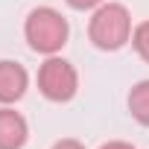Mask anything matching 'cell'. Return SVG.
<instances>
[{"mask_svg":"<svg viewBox=\"0 0 149 149\" xmlns=\"http://www.w3.org/2000/svg\"><path fill=\"white\" fill-rule=\"evenodd\" d=\"M53 149H85L79 140H73V137H64V140H58V143H53Z\"/></svg>","mask_w":149,"mask_h":149,"instance_id":"obj_9","label":"cell"},{"mask_svg":"<svg viewBox=\"0 0 149 149\" xmlns=\"http://www.w3.org/2000/svg\"><path fill=\"white\" fill-rule=\"evenodd\" d=\"M100 149H134V146L126 143V140H108V143H102Z\"/></svg>","mask_w":149,"mask_h":149,"instance_id":"obj_10","label":"cell"},{"mask_svg":"<svg viewBox=\"0 0 149 149\" xmlns=\"http://www.w3.org/2000/svg\"><path fill=\"white\" fill-rule=\"evenodd\" d=\"M38 91L50 102H70L79 91L76 67L58 56H47V61L38 67Z\"/></svg>","mask_w":149,"mask_h":149,"instance_id":"obj_3","label":"cell"},{"mask_svg":"<svg viewBox=\"0 0 149 149\" xmlns=\"http://www.w3.org/2000/svg\"><path fill=\"white\" fill-rule=\"evenodd\" d=\"M26 137H29V126L24 114L3 105L0 108V149H24Z\"/></svg>","mask_w":149,"mask_h":149,"instance_id":"obj_5","label":"cell"},{"mask_svg":"<svg viewBox=\"0 0 149 149\" xmlns=\"http://www.w3.org/2000/svg\"><path fill=\"white\" fill-rule=\"evenodd\" d=\"M129 114L140 123V126H149V79L137 82L132 91H129Z\"/></svg>","mask_w":149,"mask_h":149,"instance_id":"obj_6","label":"cell"},{"mask_svg":"<svg viewBox=\"0 0 149 149\" xmlns=\"http://www.w3.org/2000/svg\"><path fill=\"white\" fill-rule=\"evenodd\" d=\"M70 9H79V12H88V9H97L102 6V0H67Z\"/></svg>","mask_w":149,"mask_h":149,"instance_id":"obj_8","label":"cell"},{"mask_svg":"<svg viewBox=\"0 0 149 149\" xmlns=\"http://www.w3.org/2000/svg\"><path fill=\"white\" fill-rule=\"evenodd\" d=\"M24 35H26L29 50H35L41 56H56L67 44L70 26H67V18H61V12H56L50 6H38L26 15Z\"/></svg>","mask_w":149,"mask_h":149,"instance_id":"obj_2","label":"cell"},{"mask_svg":"<svg viewBox=\"0 0 149 149\" xmlns=\"http://www.w3.org/2000/svg\"><path fill=\"white\" fill-rule=\"evenodd\" d=\"M29 88V73L24 64L3 58L0 61V105H12L18 102Z\"/></svg>","mask_w":149,"mask_h":149,"instance_id":"obj_4","label":"cell"},{"mask_svg":"<svg viewBox=\"0 0 149 149\" xmlns=\"http://www.w3.org/2000/svg\"><path fill=\"white\" fill-rule=\"evenodd\" d=\"M132 44H134L137 56L149 64V21H140V24L132 29Z\"/></svg>","mask_w":149,"mask_h":149,"instance_id":"obj_7","label":"cell"},{"mask_svg":"<svg viewBox=\"0 0 149 149\" xmlns=\"http://www.w3.org/2000/svg\"><path fill=\"white\" fill-rule=\"evenodd\" d=\"M88 38L97 50L114 53L129 44L132 38V15L123 3H102L94 9L88 24Z\"/></svg>","mask_w":149,"mask_h":149,"instance_id":"obj_1","label":"cell"}]
</instances>
